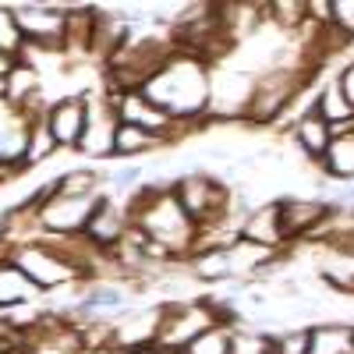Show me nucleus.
<instances>
[{
  "instance_id": "f3484780",
  "label": "nucleus",
  "mask_w": 354,
  "mask_h": 354,
  "mask_svg": "<svg viewBox=\"0 0 354 354\" xmlns=\"http://www.w3.org/2000/svg\"><path fill=\"white\" fill-rule=\"evenodd\" d=\"M294 142H298V149H301L308 160L319 163L322 156H326L330 142H333V128L322 121L315 110H308V113H301L298 121H294Z\"/></svg>"
},
{
  "instance_id": "bb28decb",
  "label": "nucleus",
  "mask_w": 354,
  "mask_h": 354,
  "mask_svg": "<svg viewBox=\"0 0 354 354\" xmlns=\"http://www.w3.org/2000/svg\"><path fill=\"white\" fill-rule=\"evenodd\" d=\"M333 8V28L337 32H344V39H354V0L347 4V0H330Z\"/></svg>"
},
{
  "instance_id": "c756f323",
  "label": "nucleus",
  "mask_w": 354,
  "mask_h": 354,
  "mask_svg": "<svg viewBox=\"0 0 354 354\" xmlns=\"http://www.w3.org/2000/svg\"><path fill=\"white\" fill-rule=\"evenodd\" d=\"M15 68H18V57H15L11 50H0V85L15 75Z\"/></svg>"
},
{
  "instance_id": "aec40b11",
  "label": "nucleus",
  "mask_w": 354,
  "mask_h": 354,
  "mask_svg": "<svg viewBox=\"0 0 354 354\" xmlns=\"http://www.w3.org/2000/svg\"><path fill=\"white\" fill-rule=\"evenodd\" d=\"M322 174L333 177V181H351L354 185V131H340L333 135L326 156L319 160Z\"/></svg>"
},
{
  "instance_id": "cd10ccee",
  "label": "nucleus",
  "mask_w": 354,
  "mask_h": 354,
  "mask_svg": "<svg viewBox=\"0 0 354 354\" xmlns=\"http://www.w3.org/2000/svg\"><path fill=\"white\" fill-rule=\"evenodd\" d=\"M18 43H21V36H18L15 15H11L8 8H0V50H11V53H15Z\"/></svg>"
},
{
  "instance_id": "0eeeda50",
  "label": "nucleus",
  "mask_w": 354,
  "mask_h": 354,
  "mask_svg": "<svg viewBox=\"0 0 354 354\" xmlns=\"http://www.w3.org/2000/svg\"><path fill=\"white\" fill-rule=\"evenodd\" d=\"M96 195H61L53 185V195L50 202L39 205V220L50 227V230H61V234H75V230H85L88 216L96 209Z\"/></svg>"
},
{
  "instance_id": "423d86ee",
  "label": "nucleus",
  "mask_w": 354,
  "mask_h": 354,
  "mask_svg": "<svg viewBox=\"0 0 354 354\" xmlns=\"http://www.w3.org/2000/svg\"><path fill=\"white\" fill-rule=\"evenodd\" d=\"M110 103H113V113H117V121L121 124H131V128H142V131H149L163 142H170L177 135V121L170 113H163L156 103H149L138 88L135 93H106Z\"/></svg>"
},
{
  "instance_id": "f8f14e48",
  "label": "nucleus",
  "mask_w": 354,
  "mask_h": 354,
  "mask_svg": "<svg viewBox=\"0 0 354 354\" xmlns=\"http://www.w3.org/2000/svg\"><path fill=\"white\" fill-rule=\"evenodd\" d=\"M85 117H88V100L85 96H68L61 103H53L46 113V128L57 142V149H78L82 131H85Z\"/></svg>"
},
{
  "instance_id": "6ab92c4d",
  "label": "nucleus",
  "mask_w": 354,
  "mask_h": 354,
  "mask_svg": "<svg viewBox=\"0 0 354 354\" xmlns=\"http://www.w3.org/2000/svg\"><path fill=\"white\" fill-rule=\"evenodd\" d=\"M308 354H354V326L319 322L308 330Z\"/></svg>"
},
{
  "instance_id": "5701e85b",
  "label": "nucleus",
  "mask_w": 354,
  "mask_h": 354,
  "mask_svg": "<svg viewBox=\"0 0 354 354\" xmlns=\"http://www.w3.org/2000/svg\"><path fill=\"white\" fill-rule=\"evenodd\" d=\"M53 149H57V142H53V135H50V128H46V117H39V121L32 124V135H28V149H25V160H21V163H39V160H46Z\"/></svg>"
},
{
  "instance_id": "c85d7f7f",
  "label": "nucleus",
  "mask_w": 354,
  "mask_h": 354,
  "mask_svg": "<svg viewBox=\"0 0 354 354\" xmlns=\"http://www.w3.org/2000/svg\"><path fill=\"white\" fill-rule=\"evenodd\" d=\"M138 177H142V167H121V170L110 174V188H117V192L138 188Z\"/></svg>"
},
{
  "instance_id": "ddd939ff",
  "label": "nucleus",
  "mask_w": 354,
  "mask_h": 354,
  "mask_svg": "<svg viewBox=\"0 0 354 354\" xmlns=\"http://www.w3.org/2000/svg\"><path fill=\"white\" fill-rule=\"evenodd\" d=\"M28 135H32V124L25 121L21 106L0 100V167H15L25 160Z\"/></svg>"
},
{
  "instance_id": "20e7f679",
  "label": "nucleus",
  "mask_w": 354,
  "mask_h": 354,
  "mask_svg": "<svg viewBox=\"0 0 354 354\" xmlns=\"http://www.w3.org/2000/svg\"><path fill=\"white\" fill-rule=\"evenodd\" d=\"M213 326H230V315L205 305V301H181L160 308V330H156V347H167L174 354H185L205 330Z\"/></svg>"
},
{
  "instance_id": "2f4dec72",
  "label": "nucleus",
  "mask_w": 354,
  "mask_h": 354,
  "mask_svg": "<svg viewBox=\"0 0 354 354\" xmlns=\"http://www.w3.org/2000/svg\"><path fill=\"white\" fill-rule=\"evenodd\" d=\"M121 354H156V347L145 344V347H128V351H121Z\"/></svg>"
},
{
  "instance_id": "473e14b6",
  "label": "nucleus",
  "mask_w": 354,
  "mask_h": 354,
  "mask_svg": "<svg viewBox=\"0 0 354 354\" xmlns=\"http://www.w3.org/2000/svg\"><path fill=\"white\" fill-rule=\"evenodd\" d=\"M15 354H36V351H25V347H18V351H15Z\"/></svg>"
},
{
  "instance_id": "4be33fe9",
  "label": "nucleus",
  "mask_w": 354,
  "mask_h": 354,
  "mask_svg": "<svg viewBox=\"0 0 354 354\" xmlns=\"http://www.w3.org/2000/svg\"><path fill=\"white\" fill-rule=\"evenodd\" d=\"M163 145V138L142 131V128H131V124H117V135H113V156H142Z\"/></svg>"
},
{
  "instance_id": "a878e982",
  "label": "nucleus",
  "mask_w": 354,
  "mask_h": 354,
  "mask_svg": "<svg viewBox=\"0 0 354 354\" xmlns=\"http://www.w3.org/2000/svg\"><path fill=\"white\" fill-rule=\"evenodd\" d=\"M82 308H124V294L113 290V287H100V290H88Z\"/></svg>"
},
{
  "instance_id": "dca6fc26",
  "label": "nucleus",
  "mask_w": 354,
  "mask_h": 354,
  "mask_svg": "<svg viewBox=\"0 0 354 354\" xmlns=\"http://www.w3.org/2000/svg\"><path fill=\"white\" fill-rule=\"evenodd\" d=\"M319 255V277L326 280L330 287L354 294V241H322Z\"/></svg>"
},
{
  "instance_id": "7c9ffc66",
  "label": "nucleus",
  "mask_w": 354,
  "mask_h": 354,
  "mask_svg": "<svg viewBox=\"0 0 354 354\" xmlns=\"http://www.w3.org/2000/svg\"><path fill=\"white\" fill-rule=\"evenodd\" d=\"M337 82H340V88H344V96H347V103L354 106V61H351V64L344 68V75H340Z\"/></svg>"
},
{
  "instance_id": "7ed1b4c3",
  "label": "nucleus",
  "mask_w": 354,
  "mask_h": 354,
  "mask_svg": "<svg viewBox=\"0 0 354 354\" xmlns=\"http://www.w3.org/2000/svg\"><path fill=\"white\" fill-rule=\"evenodd\" d=\"M170 192L177 198V205L188 213V220L202 230H216L227 213L234 209L230 205V188L223 181H216L213 174H185L177 177V181H170Z\"/></svg>"
},
{
  "instance_id": "a211bd4d",
  "label": "nucleus",
  "mask_w": 354,
  "mask_h": 354,
  "mask_svg": "<svg viewBox=\"0 0 354 354\" xmlns=\"http://www.w3.org/2000/svg\"><path fill=\"white\" fill-rule=\"evenodd\" d=\"M312 110L333 128V135H340V131H354V106L347 103L340 82H330L326 88H322V93L315 96V106H312Z\"/></svg>"
},
{
  "instance_id": "9d476101",
  "label": "nucleus",
  "mask_w": 354,
  "mask_h": 354,
  "mask_svg": "<svg viewBox=\"0 0 354 354\" xmlns=\"http://www.w3.org/2000/svg\"><path fill=\"white\" fill-rule=\"evenodd\" d=\"M15 266H18V270L32 280L39 290H50V287H57V283L78 277V266H71V259L53 255V252H46V248H25Z\"/></svg>"
},
{
  "instance_id": "b1692460",
  "label": "nucleus",
  "mask_w": 354,
  "mask_h": 354,
  "mask_svg": "<svg viewBox=\"0 0 354 354\" xmlns=\"http://www.w3.org/2000/svg\"><path fill=\"white\" fill-rule=\"evenodd\" d=\"M185 354H230V326H213V330H205Z\"/></svg>"
},
{
  "instance_id": "2eb2a0df",
  "label": "nucleus",
  "mask_w": 354,
  "mask_h": 354,
  "mask_svg": "<svg viewBox=\"0 0 354 354\" xmlns=\"http://www.w3.org/2000/svg\"><path fill=\"white\" fill-rule=\"evenodd\" d=\"M15 15V25H18V36L21 39H39V43H57L64 39V25H68V15H61L57 8H32V4H21L11 11Z\"/></svg>"
},
{
  "instance_id": "412c9836",
  "label": "nucleus",
  "mask_w": 354,
  "mask_h": 354,
  "mask_svg": "<svg viewBox=\"0 0 354 354\" xmlns=\"http://www.w3.org/2000/svg\"><path fill=\"white\" fill-rule=\"evenodd\" d=\"M32 294H39V287L28 280L15 262L0 266V305H21V301L32 298Z\"/></svg>"
},
{
  "instance_id": "72a5a7b5",
  "label": "nucleus",
  "mask_w": 354,
  "mask_h": 354,
  "mask_svg": "<svg viewBox=\"0 0 354 354\" xmlns=\"http://www.w3.org/2000/svg\"><path fill=\"white\" fill-rule=\"evenodd\" d=\"M347 195H351V198H354V185H351V188H347Z\"/></svg>"
},
{
  "instance_id": "393cba45",
  "label": "nucleus",
  "mask_w": 354,
  "mask_h": 354,
  "mask_svg": "<svg viewBox=\"0 0 354 354\" xmlns=\"http://www.w3.org/2000/svg\"><path fill=\"white\" fill-rule=\"evenodd\" d=\"M273 354H308V330H287L270 340Z\"/></svg>"
},
{
  "instance_id": "9b49d317",
  "label": "nucleus",
  "mask_w": 354,
  "mask_h": 354,
  "mask_svg": "<svg viewBox=\"0 0 354 354\" xmlns=\"http://www.w3.org/2000/svg\"><path fill=\"white\" fill-rule=\"evenodd\" d=\"M117 124H121V121H117V113H113L110 96H103L100 103L88 100V117H85V131H82L78 149L88 153V156H113Z\"/></svg>"
},
{
  "instance_id": "4468645a",
  "label": "nucleus",
  "mask_w": 354,
  "mask_h": 354,
  "mask_svg": "<svg viewBox=\"0 0 354 354\" xmlns=\"http://www.w3.org/2000/svg\"><path fill=\"white\" fill-rule=\"evenodd\" d=\"M238 238L252 248H262V252H277L283 248V227H280V202H270L262 209H252L248 220L241 223Z\"/></svg>"
},
{
  "instance_id": "1a4fd4ad",
  "label": "nucleus",
  "mask_w": 354,
  "mask_h": 354,
  "mask_svg": "<svg viewBox=\"0 0 354 354\" xmlns=\"http://www.w3.org/2000/svg\"><path fill=\"white\" fill-rule=\"evenodd\" d=\"M337 202H322V198H283L280 202V227H283V241H301L330 220Z\"/></svg>"
},
{
  "instance_id": "f03ea898",
  "label": "nucleus",
  "mask_w": 354,
  "mask_h": 354,
  "mask_svg": "<svg viewBox=\"0 0 354 354\" xmlns=\"http://www.w3.org/2000/svg\"><path fill=\"white\" fill-rule=\"evenodd\" d=\"M131 213V227H138L145 234V241L156 245L163 255L174 252H192L198 241V227L188 220V213L177 205L170 185L163 188H142L135 205H128Z\"/></svg>"
},
{
  "instance_id": "6e6552de",
  "label": "nucleus",
  "mask_w": 354,
  "mask_h": 354,
  "mask_svg": "<svg viewBox=\"0 0 354 354\" xmlns=\"http://www.w3.org/2000/svg\"><path fill=\"white\" fill-rule=\"evenodd\" d=\"M128 230H131V213L121 209V205L110 202V198H100L82 234H85V241L93 248L110 252V248H121V241L128 238Z\"/></svg>"
},
{
  "instance_id": "39448f33",
  "label": "nucleus",
  "mask_w": 354,
  "mask_h": 354,
  "mask_svg": "<svg viewBox=\"0 0 354 354\" xmlns=\"http://www.w3.org/2000/svg\"><path fill=\"white\" fill-rule=\"evenodd\" d=\"M298 93H301V78L294 75L290 68H273V71H266L262 78H255V88H252L245 117L255 121V124H270L294 103Z\"/></svg>"
},
{
  "instance_id": "f257e3e1",
  "label": "nucleus",
  "mask_w": 354,
  "mask_h": 354,
  "mask_svg": "<svg viewBox=\"0 0 354 354\" xmlns=\"http://www.w3.org/2000/svg\"><path fill=\"white\" fill-rule=\"evenodd\" d=\"M138 93L156 103L163 113H170L177 124L181 121H198L209 113V96H213V82H209V64L198 57L174 50L163 68L145 82Z\"/></svg>"
}]
</instances>
